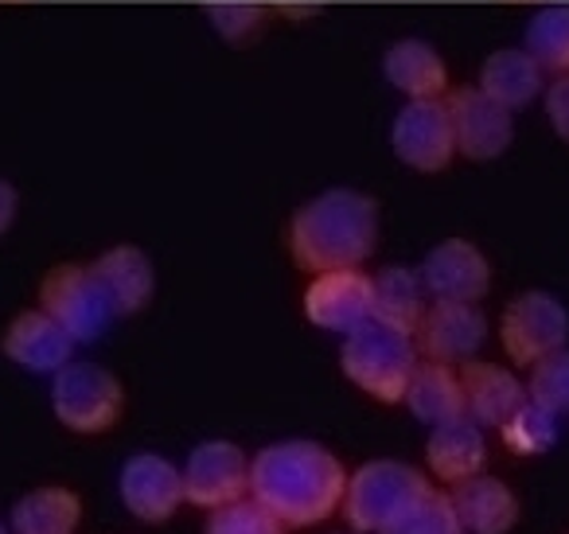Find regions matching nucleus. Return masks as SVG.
Masks as SVG:
<instances>
[{
	"mask_svg": "<svg viewBox=\"0 0 569 534\" xmlns=\"http://www.w3.org/2000/svg\"><path fill=\"white\" fill-rule=\"evenodd\" d=\"M328 534H356V531H328Z\"/></svg>",
	"mask_w": 569,
	"mask_h": 534,
	"instance_id": "72a5a7b5",
	"label": "nucleus"
},
{
	"mask_svg": "<svg viewBox=\"0 0 569 534\" xmlns=\"http://www.w3.org/2000/svg\"><path fill=\"white\" fill-rule=\"evenodd\" d=\"M382 79L406 98H445L449 95V67L429 40H395L382 51Z\"/></svg>",
	"mask_w": 569,
	"mask_h": 534,
	"instance_id": "6ab92c4d",
	"label": "nucleus"
},
{
	"mask_svg": "<svg viewBox=\"0 0 569 534\" xmlns=\"http://www.w3.org/2000/svg\"><path fill=\"white\" fill-rule=\"evenodd\" d=\"M452 118V134H457V152L476 165L503 157L515 141V113L488 98L480 87H457L445 95Z\"/></svg>",
	"mask_w": 569,
	"mask_h": 534,
	"instance_id": "9b49d317",
	"label": "nucleus"
},
{
	"mask_svg": "<svg viewBox=\"0 0 569 534\" xmlns=\"http://www.w3.org/2000/svg\"><path fill=\"white\" fill-rule=\"evenodd\" d=\"M348 492V468L332 448L289 437L250 461V495L284 526H317L332 518Z\"/></svg>",
	"mask_w": 569,
	"mask_h": 534,
	"instance_id": "f257e3e1",
	"label": "nucleus"
},
{
	"mask_svg": "<svg viewBox=\"0 0 569 534\" xmlns=\"http://www.w3.org/2000/svg\"><path fill=\"white\" fill-rule=\"evenodd\" d=\"M527 398L553 409L558 417L566 414L569 409V347H558V352H550L546 359H538L535 367H530Z\"/></svg>",
	"mask_w": 569,
	"mask_h": 534,
	"instance_id": "c756f323",
	"label": "nucleus"
},
{
	"mask_svg": "<svg viewBox=\"0 0 569 534\" xmlns=\"http://www.w3.org/2000/svg\"><path fill=\"white\" fill-rule=\"evenodd\" d=\"M429 293H426V281H421L418 269L410 266H387L375 274V316L395 328L410 332L418 328V320L426 316L429 308Z\"/></svg>",
	"mask_w": 569,
	"mask_h": 534,
	"instance_id": "b1692460",
	"label": "nucleus"
},
{
	"mask_svg": "<svg viewBox=\"0 0 569 534\" xmlns=\"http://www.w3.org/2000/svg\"><path fill=\"white\" fill-rule=\"evenodd\" d=\"M121 503L141 523H168L183 503V468L160 453H137L121 464Z\"/></svg>",
	"mask_w": 569,
	"mask_h": 534,
	"instance_id": "ddd939ff",
	"label": "nucleus"
},
{
	"mask_svg": "<svg viewBox=\"0 0 569 534\" xmlns=\"http://www.w3.org/2000/svg\"><path fill=\"white\" fill-rule=\"evenodd\" d=\"M379 246V199L356 188H328L289 219V254L305 274L356 269Z\"/></svg>",
	"mask_w": 569,
	"mask_h": 534,
	"instance_id": "f03ea898",
	"label": "nucleus"
},
{
	"mask_svg": "<svg viewBox=\"0 0 569 534\" xmlns=\"http://www.w3.org/2000/svg\"><path fill=\"white\" fill-rule=\"evenodd\" d=\"M17 211H20V196L12 188V180L0 176V235H9L12 222H17Z\"/></svg>",
	"mask_w": 569,
	"mask_h": 534,
	"instance_id": "2f4dec72",
	"label": "nucleus"
},
{
	"mask_svg": "<svg viewBox=\"0 0 569 534\" xmlns=\"http://www.w3.org/2000/svg\"><path fill=\"white\" fill-rule=\"evenodd\" d=\"M269 12H281V17H289V20H305V17H317L320 4H277V9H269Z\"/></svg>",
	"mask_w": 569,
	"mask_h": 534,
	"instance_id": "473e14b6",
	"label": "nucleus"
},
{
	"mask_svg": "<svg viewBox=\"0 0 569 534\" xmlns=\"http://www.w3.org/2000/svg\"><path fill=\"white\" fill-rule=\"evenodd\" d=\"M413 344H418V355H426V359L460 367V363L476 359L480 347L488 344V316L480 313V305L433 300L418 320V328H413Z\"/></svg>",
	"mask_w": 569,
	"mask_h": 534,
	"instance_id": "f8f14e48",
	"label": "nucleus"
},
{
	"mask_svg": "<svg viewBox=\"0 0 569 534\" xmlns=\"http://www.w3.org/2000/svg\"><path fill=\"white\" fill-rule=\"evenodd\" d=\"M421 281L433 300H465L480 305L491 289V261L468 238H445L421 261Z\"/></svg>",
	"mask_w": 569,
	"mask_h": 534,
	"instance_id": "4468645a",
	"label": "nucleus"
},
{
	"mask_svg": "<svg viewBox=\"0 0 569 534\" xmlns=\"http://www.w3.org/2000/svg\"><path fill=\"white\" fill-rule=\"evenodd\" d=\"M429 484L421 468L406 461H367L348 476L340 515L348 531L356 534H382Z\"/></svg>",
	"mask_w": 569,
	"mask_h": 534,
	"instance_id": "20e7f679",
	"label": "nucleus"
},
{
	"mask_svg": "<svg viewBox=\"0 0 569 534\" xmlns=\"http://www.w3.org/2000/svg\"><path fill=\"white\" fill-rule=\"evenodd\" d=\"M460 383H465L468 417L480 429H499L527 402V383L515 370H507L503 363H488V359L460 363Z\"/></svg>",
	"mask_w": 569,
	"mask_h": 534,
	"instance_id": "dca6fc26",
	"label": "nucleus"
},
{
	"mask_svg": "<svg viewBox=\"0 0 569 534\" xmlns=\"http://www.w3.org/2000/svg\"><path fill=\"white\" fill-rule=\"evenodd\" d=\"M382 534H465V526H460L449 495L437 492V487H426Z\"/></svg>",
	"mask_w": 569,
	"mask_h": 534,
	"instance_id": "cd10ccee",
	"label": "nucleus"
},
{
	"mask_svg": "<svg viewBox=\"0 0 569 534\" xmlns=\"http://www.w3.org/2000/svg\"><path fill=\"white\" fill-rule=\"evenodd\" d=\"M522 48L535 56V63L542 67L550 79L569 75V4H542V9L527 20Z\"/></svg>",
	"mask_w": 569,
	"mask_h": 534,
	"instance_id": "393cba45",
	"label": "nucleus"
},
{
	"mask_svg": "<svg viewBox=\"0 0 569 534\" xmlns=\"http://www.w3.org/2000/svg\"><path fill=\"white\" fill-rule=\"evenodd\" d=\"M0 534H12V526H9V531H4V523H0Z\"/></svg>",
	"mask_w": 569,
	"mask_h": 534,
	"instance_id": "f704fd0d",
	"label": "nucleus"
},
{
	"mask_svg": "<svg viewBox=\"0 0 569 534\" xmlns=\"http://www.w3.org/2000/svg\"><path fill=\"white\" fill-rule=\"evenodd\" d=\"M203 534H289V526L258 500H234L211 511Z\"/></svg>",
	"mask_w": 569,
	"mask_h": 534,
	"instance_id": "c85d7f7f",
	"label": "nucleus"
},
{
	"mask_svg": "<svg viewBox=\"0 0 569 534\" xmlns=\"http://www.w3.org/2000/svg\"><path fill=\"white\" fill-rule=\"evenodd\" d=\"M499 433H503V445L511 448L515 456H542V453H550L553 441H558V414L527 398L503 425H499Z\"/></svg>",
	"mask_w": 569,
	"mask_h": 534,
	"instance_id": "a878e982",
	"label": "nucleus"
},
{
	"mask_svg": "<svg viewBox=\"0 0 569 534\" xmlns=\"http://www.w3.org/2000/svg\"><path fill=\"white\" fill-rule=\"evenodd\" d=\"M499 344L515 367H535L558 347H569V308L553 293L527 289L503 308Z\"/></svg>",
	"mask_w": 569,
	"mask_h": 534,
	"instance_id": "0eeeda50",
	"label": "nucleus"
},
{
	"mask_svg": "<svg viewBox=\"0 0 569 534\" xmlns=\"http://www.w3.org/2000/svg\"><path fill=\"white\" fill-rule=\"evenodd\" d=\"M402 402L410 406V414L418 417L421 425H429V429H437V425H445V422H457V417H468L460 370L437 359H418Z\"/></svg>",
	"mask_w": 569,
	"mask_h": 534,
	"instance_id": "aec40b11",
	"label": "nucleus"
},
{
	"mask_svg": "<svg viewBox=\"0 0 569 534\" xmlns=\"http://www.w3.org/2000/svg\"><path fill=\"white\" fill-rule=\"evenodd\" d=\"M98 274V281L106 285L118 316H137L149 308V300L157 297V266L152 258L133 243H118L106 254H98V261H90Z\"/></svg>",
	"mask_w": 569,
	"mask_h": 534,
	"instance_id": "f3484780",
	"label": "nucleus"
},
{
	"mask_svg": "<svg viewBox=\"0 0 569 534\" xmlns=\"http://www.w3.org/2000/svg\"><path fill=\"white\" fill-rule=\"evenodd\" d=\"M480 90L488 98H496L499 106H507L511 113H519L527 106H535V98H542L546 71L535 63V56L527 48H499L483 59Z\"/></svg>",
	"mask_w": 569,
	"mask_h": 534,
	"instance_id": "4be33fe9",
	"label": "nucleus"
},
{
	"mask_svg": "<svg viewBox=\"0 0 569 534\" xmlns=\"http://www.w3.org/2000/svg\"><path fill=\"white\" fill-rule=\"evenodd\" d=\"M40 308L56 316L79 344H94L98 336H106L118 316L94 266H82V261H59L43 274Z\"/></svg>",
	"mask_w": 569,
	"mask_h": 534,
	"instance_id": "423d86ee",
	"label": "nucleus"
},
{
	"mask_svg": "<svg viewBox=\"0 0 569 534\" xmlns=\"http://www.w3.org/2000/svg\"><path fill=\"white\" fill-rule=\"evenodd\" d=\"M301 313L312 328L348 336V332L363 328L367 320H375V277L359 266L312 274L301 297Z\"/></svg>",
	"mask_w": 569,
	"mask_h": 534,
	"instance_id": "1a4fd4ad",
	"label": "nucleus"
},
{
	"mask_svg": "<svg viewBox=\"0 0 569 534\" xmlns=\"http://www.w3.org/2000/svg\"><path fill=\"white\" fill-rule=\"evenodd\" d=\"M250 492V456L234 441H203L191 448L183 464V503L191 507H227L234 500H246Z\"/></svg>",
	"mask_w": 569,
	"mask_h": 534,
	"instance_id": "9d476101",
	"label": "nucleus"
},
{
	"mask_svg": "<svg viewBox=\"0 0 569 534\" xmlns=\"http://www.w3.org/2000/svg\"><path fill=\"white\" fill-rule=\"evenodd\" d=\"M74 344L79 339L63 328L51 313L43 308H24L12 316V324L0 336V352L17 367L32 370V375H56L63 363H71Z\"/></svg>",
	"mask_w": 569,
	"mask_h": 534,
	"instance_id": "2eb2a0df",
	"label": "nucleus"
},
{
	"mask_svg": "<svg viewBox=\"0 0 569 534\" xmlns=\"http://www.w3.org/2000/svg\"><path fill=\"white\" fill-rule=\"evenodd\" d=\"M390 149L413 172H445L457 157V134L445 98H406L390 126Z\"/></svg>",
	"mask_w": 569,
	"mask_h": 534,
	"instance_id": "6e6552de",
	"label": "nucleus"
},
{
	"mask_svg": "<svg viewBox=\"0 0 569 534\" xmlns=\"http://www.w3.org/2000/svg\"><path fill=\"white\" fill-rule=\"evenodd\" d=\"M51 414L63 429L98 437L126 414V386L102 363L71 359L51 375Z\"/></svg>",
	"mask_w": 569,
	"mask_h": 534,
	"instance_id": "39448f33",
	"label": "nucleus"
},
{
	"mask_svg": "<svg viewBox=\"0 0 569 534\" xmlns=\"http://www.w3.org/2000/svg\"><path fill=\"white\" fill-rule=\"evenodd\" d=\"M82 523V500L71 487H36L12 503V534H74Z\"/></svg>",
	"mask_w": 569,
	"mask_h": 534,
	"instance_id": "5701e85b",
	"label": "nucleus"
},
{
	"mask_svg": "<svg viewBox=\"0 0 569 534\" xmlns=\"http://www.w3.org/2000/svg\"><path fill=\"white\" fill-rule=\"evenodd\" d=\"M426 464L441 484H460V479L483 472V464H488L483 429L472 417H457V422L437 425L426 441Z\"/></svg>",
	"mask_w": 569,
	"mask_h": 534,
	"instance_id": "412c9836",
	"label": "nucleus"
},
{
	"mask_svg": "<svg viewBox=\"0 0 569 534\" xmlns=\"http://www.w3.org/2000/svg\"><path fill=\"white\" fill-rule=\"evenodd\" d=\"M452 507H457V518L465 526V534H511L515 523H519V500L515 492L496 476H476L452 484Z\"/></svg>",
	"mask_w": 569,
	"mask_h": 534,
	"instance_id": "a211bd4d",
	"label": "nucleus"
},
{
	"mask_svg": "<svg viewBox=\"0 0 569 534\" xmlns=\"http://www.w3.org/2000/svg\"><path fill=\"white\" fill-rule=\"evenodd\" d=\"M542 110H546V121H550L553 137L569 145V75H558V79L546 82Z\"/></svg>",
	"mask_w": 569,
	"mask_h": 534,
	"instance_id": "7c9ffc66",
	"label": "nucleus"
},
{
	"mask_svg": "<svg viewBox=\"0 0 569 534\" xmlns=\"http://www.w3.org/2000/svg\"><path fill=\"white\" fill-rule=\"evenodd\" d=\"M413 367H418L413 336L395 328V324L379 320V316L343 336L340 370L348 375V383H356L359 390L387 402V406H398L406 398Z\"/></svg>",
	"mask_w": 569,
	"mask_h": 534,
	"instance_id": "7ed1b4c3",
	"label": "nucleus"
},
{
	"mask_svg": "<svg viewBox=\"0 0 569 534\" xmlns=\"http://www.w3.org/2000/svg\"><path fill=\"white\" fill-rule=\"evenodd\" d=\"M203 17L222 43L246 48L266 32L269 4H261V0H211V4H203Z\"/></svg>",
	"mask_w": 569,
	"mask_h": 534,
	"instance_id": "bb28decb",
	"label": "nucleus"
}]
</instances>
